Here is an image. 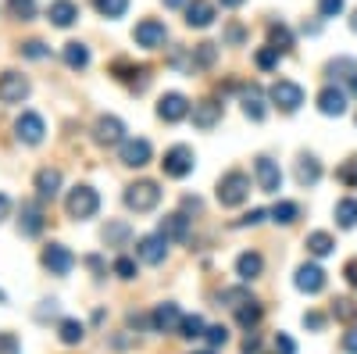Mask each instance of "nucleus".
<instances>
[{
	"label": "nucleus",
	"mask_w": 357,
	"mask_h": 354,
	"mask_svg": "<svg viewBox=\"0 0 357 354\" xmlns=\"http://www.w3.org/2000/svg\"><path fill=\"white\" fill-rule=\"evenodd\" d=\"M215 22V4H207V0H193L186 4V25L190 29H207Z\"/></svg>",
	"instance_id": "21"
},
{
	"label": "nucleus",
	"mask_w": 357,
	"mask_h": 354,
	"mask_svg": "<svg viewBox=\"0 0 357 354\" xmlns=\"http://www.w3.org/2000/svg\"><path fill=\"white\" fill-rule=\"evenodd\" d=\"M118 154H122V165L129 168H143V165H151V143L146 140H122L118 143Z\"/></svg>",
	"instance_id": "14"
},
{
	"label": "nucleus",
	"mask_w": 357,
	"mask_h": 354,
	"mask_svg": "<svg viewBox=\"0 0 357 354\" xmlns=\"http://www.w3.org/2000/svg\"><path fill=\"white\" fill-rule=\"evenodd\" d=\"M293 283H296V290H301V293H321L325 290V269H321V265H314V261H304L301 269H296Z\"/></svg>",
	"instance_id": "12"
},
{
	"label": "nucleus",
	"mask_w": 357,
	"mask_h": 354,
	"mask_svg": "<svg viewBox=\"0 0 357 354\" xmlns=\"http://www.w3.org/2000/svg\"><path fill=\"white\" fill-rule=\"evenodd\" d=\"M82 337H86V326L79 318H61V326H57V340L61 344H82Z\"/></svg>",
	"instance_id": "29"
},
{
	"label": "nucleus",
	"mask_w": 357,
	"mask_h": 354,
	"mask_svg": "<svg viewBox=\"0 0 357 354\" xmlns=\"http://www.w3.org/2000/svg\"><path fill=\"white\" fill-rule=\"evenodd\" d=\"M190 115H193V126L197 129H215L222 122V104L218 101H197L190 108Z\"/></svg>",
	"instance_id": "16"
},
{
	"label": "nucleus",
	"mask_w": 357,
	"mask_h": 354,
	"mask_svg": "<svg viewBox=\"0 0 357 354\" xmlns=\"http://www.w3.org/2000/svg\"><path fill=\"white\" fill-rule=\"evenodd\" d=\"M279 57H282V54H279L272 43H268V47H261V50L254 54V65H257L261 72H272V68L279 65Z\"/></svg>",
	"instance_id": "37"
},
{
	"label": "nucleus",
	"mask_w": 357,
	"mask_h": 354,
	"mask_svg": "<svg viewBox=\"0 0 357 354\" xmlns=\"http://www.w3.org/2000/svg\"><path fill=\"white\" fill-rule=\"evenodd\" d=\"M18 351H22V344L15 333H0V354H18Z\"/></svg>",
	"instance_id": "48"
},
{
	"label": "nucleus",
	"mask_w": 357,
	"mask_h": 354,
	"mask_svg": "<svg viewBox=\"0 0 357 354\" xmlns=\"http://www.w3.org/2000/svg\"><path fill=\"white\" fill-rule=\"evenodd\" d=\"M8 11L18 22H33L36 18V0H8Z\"/></svg>",
	"instance_id": "35"
},
{
	"label": "nucleus",
	"mask_w": 357,
	"mask_h": 354,
	"mask_svg": "<svg viewBox=\"0 0 357 354\" xmlns=\"http://www.w3.org/2000/svg\"><path fill=\"white\" fill-rule=\"evenodd\" d=\"M8 215H11V197H8V193H0V222H4Z\"/></svg>",
	"instance_id": "55"
},
{
	"label": "nucleus",
	"mask_w": 357,
	"mask_h": 354,
	"mask_svg": "<svg viewBox=\"0 0 357 354\" xmlns=\"http://www.w3.org/2000/svg\"><path fill=\"white\" fill-rule=\"evenodd\" d=\"M343 276H347V283L357 290V258H350V261L343 265Z\"/></svg>",
	"instance_id": "51"
},
{
	"label": "nucleus",
	"mask_w": 357,
	"mask_h": 354,
	"mask_svg": "<svg viewBox=\"0 0 357 354\" xmlns=\"http://www.w3.org/2000/svg\"><path fill=\"white\" fill-rule=\"evenodd\" d=\"M343 8H347V0H318L321 18H336V15H343Z\"/></svg>",
	"instance_id": "42"
},
{
	"label": "nucleus",
	"mask_w": 357,
	"mask_h": 354,
	"mask_svg": "<svg viewBox=\"0 0 357 354\" xmlns=\"http://www.w3.org/2000/svg\"><path fill=\"white\" fill-rule=\"evenodd\" d=\"M204 318L200 315H186L183 322H178V337H186V340H197V337H204Z\"/></svg>",
	"instance_id": "36"
},
{
	"label": "nucleus",
	"mask_w": 357,
	"mask_h": 354,
	"mask_svg": "<svg viewBox=\"0 0 357 354\" xmlns=\"http://www.w3.org/2000/svg\"><path fill=\"white\" fill-rule=\"evenodd\" d=\"M43 269L50 272V276H68L72 269H75V254L65 247V244H50V247H43Z\"/></svg>",
	"instance_id": "7"
},
{
	"label": "nucleus",
	"mask_w": 357,
	"mask_h": 354,
	"mask_svg": "<svg viewBox=\"0 0 357 354\" xmlns=\"http://www.w3.org/2000/svg\"><path fill=\"white\" fill-rule=\"evenodd\" d=\"M126 236H129V226H126V222H114V226L104 229V240H107V244H122Z\"/></svg>",
	"instance_id": "46"
},
{
	"label": "nucleus",
	"mask_w": 357,
	"mask_h": 354,
	"mask_svg": "<svg viewBox=\"0 0 357 354\" xmlns=\"http://www.w3.org/2000/svg\"><path fill=\"white\" fill-rule=\"evenodd\" d=\"M161 204V186L154 179H136L132 186H126V208L136 215H146Z\"/></svg>",
	"instance_id": "2"
},
{
	"label": "nucleus",
	"mask_w": 357,
	"mask_h": 354,
	"mask_svg": "<svg viewBox=\"0 0 357 354\" xmlns=\"http://www.w3.org/2000/svg\"><path fill=\"white\" fill-rule=\"evenodd\" d=\"M336 226H340V229H354V226H357V200H354V197L336 200Z\"/></svg>",
	"instance_id": "30"
},
{
	"label": "nucleus",
	"mask_w": 357,
	"mask_h": 354,
	"mask_svg": "<svg viewBox=\"0 0 357 354\" xmlns=\"http://www.w3.org/2000/svg\"><path fill=\"white\" fill-rule=\"evenodd\" d=\"M261 272H264V258H261L257 251H247V254H240V258H236V276H240L243 283L257 279Z\"/></svg>",
	"instance_id": "22"
},
{
	"label": "nucleus",
	"mask_w": 357,
	"mask_h": 354,
	"mask_svg": "<svg viewBox=\"0 0 357 354\" xmlns=\"http://www.w3.org/2000/svg\"><path fill=\"white\" fill-rule=\"evenodd\" d=\"M18 229H22V236H40L43 233V212H40V204H22Z\"/></svg>",
	"instance_id": "23"
},
{
	"label": "nucleus",
	"mask_w": 357,
	"mask_h": 354,
	"mask_svg": "<svg viewBox=\"0 0 357 354\" xmlns=\"http://www.w3.org/2000/svg\"><path fill=\"white\" fill-rule=\"evenodd\" d=\"M18 50H22V54H25V57H33V61H40V57H47V54H50V50H47V43H43V40H29V43H22V47H18Z\"/></svg>",
	"instance_id": "44"
},
{
	"label": "nucleus",
	"mask_w": 357,
	"mask_h": 354,
	"mask_svg": "<svg viewBox=\"0 0 357 354\" xmlns=\"http://www.w3.org/2000/svg\"><path fill=\"white\" fill-rule=\"evenodd\" d=\"M333 315H336L340 322H354V318H357V304H354L350 297H336V301H333Z\"/></svg>",
	"instance_id": "40"
},
{
	"label": "nucleus",
	"mask_w": 357,
	"mask_h": 354,
	"mask_svg": "<svg viewBox=\"0 0 357 354\" xmlns=\"http://www.w3.org/2000/svg\"><path fill=\"white\" fill-rule=\"evenodd\" d=\"M61 57H65V65H68L72 72H82V68H89V47H86V43H79V40L65 43Z\"/></svg>",
	"instance_id": "25"
},
{
	"label": "nucleus",
	"mask_w": 357,
	"mask_h": 354,
	"mask_svg": "<svg viewBox=\"0 0 357 354\" xmlns=\"http://www.w3.org/2000/svg\"><path fill=\"white\" fill-rule=\"evenodd\" d=\"M304 326H307V330H321V326H325V315L307 311V315H304Z\"/></svg>",
	"instance_id": "52"
},
{
	"label": "nucleus",
	"mask_w": 357,
	"mask_h": 354,
	"mask_svg": "<svg viewBox=\"0 0 357 354\" xmlns=\"http://www.w3.org/2000/svg\"><path fill=\"white\" fill-rule=\"evenodd\" d=\"M333 247H336V240H333L329 233H321V229L307 236V251H311L314 258H325V254H333Z\"/></svg>",
	"instance_id": "32"
},
{
	"label": "nucleus",
	"mask_w": 357,
	"mask_h": 354,
	"mask_svg": "<svg viewBox=\"0 0 357 354\" xmlns=\"http://www.w3.org/2000/svg\"><path fill=\"white\" fill-rule=\"evenodd\" d=\"M350 90H354V94H357V72H354V75H350Z\"/></svg>",
	"instance_id": "59"
},
{
	"label": "nucleus",
	"mask_w": 357,
	"mask_h": 354,
	"mask_svg": "<svg viewBox=\"0 0 357 354\" xmlns=\"http://www.w3.org/2000/svg\"><path fill=\"white\" fill-rule=\"evenodd\" d=\"M93 8L104 15V18H122L129 11V0H93Z\"/></svg>",
	"instance_id": "38"
},
{
	"label": "nucleus",
	"mask_w": 357,
	"mask_h": 354,
	"mask_svg": "<svg viewBox=\"0 0 357 354\" xmlns=\"http://www.w3.org/2000/svg\"><path fill=\"white\" fill-rule=\"evenodd\" d=\"M33 183H36L40 200H54L57 193H61V172H57V168H40Z\"/></svg>",
	"instance_id": "20"
},
{
	"label": "nucleus",
	"mask_w": 357,
	"mask_h": 354,
	"mask_svg": "<svg viewBox=\"0 0 357 354\" xmlns=\"http://www.w3.org/2000/svg\"><path fill=\"white\" fill-rule=\"evenodd\" d=\"M296 215H301V208H296L293 200H279L275 208H272V222H279V226H293Z\"/></svg>",
	"instance_id": "34"
},
{
	"label": "nucleus",
	"mask_w": 357,
	"mask_h": 354,
	"mask_svg": "<svg viewBox=\"0 0 357 354\" xmlns=\"http://www.w3.org/2000/svg\"><path fill=\"white\" fill-rule=\"evenodd\" d=\"M318 179H321V165H318V158L304 154L301 161H296V183H301V186H314Z\"/></svg>",
	"instance_id": "26"
},
{
	"label": "nucleus",
	"mask_w": 357,
	"mask_h": 354,
	"mask_svg": "<svg viewBox=\"0 0 357 354\" xmlns=\"http://www.w3.org/2000/svg\"><path fill=\"white\" fill-rule=\"evenodd\" d=\"M93 140L100 147H118L126 140V126H122V118H114V115H100L97 118V126H93Z\"/></svg>",
	"instance_id": "11"
},
{
	"label": "nucleus",
	"mask_w": 357,
	"mask_h": 354,
	"mask_svg": "<svg viewBox=\"0 0 357 354\" xmlns=\"http://www.w3.org/2000/svg\"><path fill=\"white\" fill-rule=\"evenodd\" d=\"M186 115H190V101L183 94H165L158 101V118L161 122H183Z\"/></svg>",
	"instance_id": "15"
},
{
	"label": "nucleus",
	"mask_w": 357,
	"mask_h": 354,
	"mask_svg": "<svg viewBox=\"0 0 357 354\" xmlns=\"http://www.w3.org/2000/svg\"><path fill=\"white\" fill-rule=\"evenodd\" d=\"M350 29H354V33H357V8H354V15H350Z\"/></svg>",
	"instance_id": "58"
},
{
	"label": "nucleus",
	"mask_w": 357,
	"mask_h": 354,
	"mask_svg": "<svg viewBox=\"0 0 357 354\" xmlns=\"http://www.w3.org/2000/svg\"><path fill=\"white\" fill-rule=\"evenodd\" d=\"M254 175H257L261 193H279V190H282V172H279V165L268 158V154H261V158L254 161Z\"/></svg>",
	"instance_id": "10"
},
{
	"label": "nucleus",
	"mask_w": 357,
	"mask_h": 354,
	"mask_svg": "<svg viewBox=\"0 0 357 354\" xmlns=\"http://www.w3.org/2000/svg\"><path fill=\"white\" fill-rule=\"evenodd\" d=\"M29 94H33V82L22 72H0V101L4 104H22Z\"/></svg>",
	"instance_id": "6"
},
{
	"label": "nucleus",
	"mask_w": 357,
	"mask_h": 354,
	"mask_svg": "<svg viewBox=\"0 0 357 354\" xmlns=\"http://www.w3.org/2000/svg\"><path fill=\"white\" fill-rule=\"evenodd\" d=\"M343 351H347V354H357V326L343 337Z\"/></svg>",
	"instance_id": "53"
},
{
	"label": "nucleus",
	"mask_w": 357,
	"mask_h": 354,
	"mask_svg": "<svg viewBox=\"0 0 357 354\" xmlns=\"http://www.w3.org/2000/svg\"><path fill=\"white\" fill-rule=\"evenodd\" d=\"M204 337H207V344H211V347H225L229 344V330L225 326H207Z\"/></svg>",
	"instance_id": "45"
},
{
	"label": "nucleus",
	"mask_w": 357,
	"mask_h": 354,
	"mask_svg": "<svg viewBox=\"0 0 357 354\" xmlns=\"http://www.w3.org/2000/svg\"><path fill=\"white\" fill-rule=\"evenodd\" d=\"M261 315H264V308L257 301H243L240 308H236V322H240L243 330H254L257 322H261Z\"/></svg>",
	"instance_id": "31"
},
{
	"label": "nucleus",
	"mask_w": 357,
	"mask_h": 354,
	"mask_svg": "<svg viewBox=\"0 0 357 354\" xmlns=\"http://www.w3.org/2000/svg\"><path fill=\"white\" fill-rule=\"evenodd\" d=\"M218 204L222 208H240V204L250 197V175L247 172H240V168H232V172H225L222 179H218Z\"/></svg>",
	"instance_id": "1"
},
{
	"label": "nucleus",
	"mask_w": 357,
	"mask_h": 354,
	"mask_svg": "<svg viewBox=\"0 0 357 354\" xmlns=\"http://www.w3.org/2000/svg\"><path fill=\"white\" fill-rule=\"evenodd\" d=\"M165 254H168V240H165L161 233H154V236H139V240H136V258L146 261V265H161Z\"/></svg>",
	"instance_id": "13"
},
{
	"label": "nucleus",
	"mask_w": 357,
	"mask_h": 354,
	"mask_svg": "<svg viewBox=\"0 0 357 354\" xmlns=\"http://www.w3.org/2000/svg\"><path fill=\"white\" fill-rule=\"evenodd\" d=\"M43 133H47V126H43V118H40L36 111H22V115H18V122H15L18 143L36 147V143H43Z\"/></svg>",
	"instance_id": "9"
},
{
	"label": "nucleus",
	"mask_w": 357,
	"mask_h": 354,
	"mask_svg": "<svg viewBox=\"0 0 357 354\" xmlns=\"http://www.w3.org/2000/svg\"><path fill=\"white\" fill-rule=\"evenodd\" d=\"M268 43H272L279 54H289L293 50V33L282 22H272V25H268Z\"/></svg>",
	"instance_id": "28"
},
{
	"label": "nucleus",
	"mask_w": 357,
	"mask_h": 354,
	"mask_svg": "<svg viewBox=\"0 0 357 354\" xmlns=\"http://www.w3.org/2000/svg\"><path fill=\"white\" fill-rule=\"evenodd\" d=\"M275 351H279V354H296V344H293L286 333H279V337H275Z\"/></svg>",
	"instance_id": "50"
},
{
	"label": "nucleus",
	"mask_w": 357,
	"mask_h": 354,
	"mask_svg": "<svg viewBox=\"0 0 357 354\" xmlns=\"http://www.w3.org/2000/svg\"><path fill=\"white\" fill-rule=\"evenodd\" d=\"M114 276L118 279H136V261L132 258H114Z\"/></svg>",
	"instance_id": "43"
},
{
	"label": "nucleus",
	"mask_w": 357,
	"mask_h": 354,
	"mask_svg": "<svg viewBox=\"0 0 357 354\" xmlns=\"http://www.w3.org/2000/svg\"><path fill=\"white\" fill-rule=\"evenodd\" d=\"M4 301H8V297H4V293H0V304H4Z\"/></svg>",
	"instance_id": "61"
},
{
	"label": "nucleus",
	"mask_w": 357,
	"mask_h": 354,
	"mask_svg": "<svg viewBox=\"0 0 357 354\" xmlns=\"http://www.w3.org/2000/svg\"><path fill=\"white\" fill-rule=\"evenodd\" d=\"M161 4H165V8H183L186 0H161Z\"/></svg>",
	"instance_id": "56"
},
{
	"label": "nucleus",
	"mask_w": 357,
	"mask_h": 354,
	"mask_svg": "<svg viewBox=\"0 0 357 354\" xmlns=\"http://www.w3.org/2000/svg\"><path fill=\"white\" fill-rule=\"evenodd\" d=\"M97 208H100V197H97V190L93 186H72L68 190V197H65V212H68V219H93L97 215Z\"/></svg>",
	"instance_id": "3"
},
{
	"label": "nucleus",
	"mask_w": 357,
	"mask_h": 354,
	"mask_svg": "<svg viewBox=\"0 0 357 354\" xmlns=\"http://www.w3.org/2000/svg\"><path fill=\"white\" fill-rule=\"evenodd\" d=\"M261 351V337H247L243 340V354H257Z\"/></svg>",
	"instance_id": "54"
},
{
	"label": "nucleus",
	"mask_w": 357,
	"mask_h": 354,
	"mask_svg": "<svg viewBox=\"0 0 357 354\" xmlns=\"http://www.w3.org/2000/svg\"><path fill=\"white\" fill-rule=\"evenodd\" d=\"M161 236H165V240H186V236H190V219L183 212L165 215L161 219Z\"/></svg>",
	"instance_id": "24"
},
{
	"label": "nucleus",
	"mask_w": 357,
	"mask_h": 354,
	"mask_svg": "<svg viewBox=\"0 0 357 354\" xmlns=\"http://www.w3.org/2000/svg\"><path fill=\"white\" fill-rule=\"evenodd\" d=\"M336 179H340L343 186H350V190L357 186V154H354V158H347V161L336 168Z\"/></svg>",
	"instance_id": "39"
},
{
	"label": "nucleus",
	"mask_w": 357,
	"mask_h": 354,
	"mask_svg": "<svg viewBox=\"0 0 357 354\" xmlns=\"http://www.w3.org/2000/svg\"><path fill=\"white\" fill-rule=\"evenodd\" d=\"M178 322H183V311H178L175 304H158L154 315H151L154 333H178Z\"/></svg>",
	"instance_id": "19"
},
{
	"label": "nucleus",
	"mask_w": 357,
	"mask_h": 354,
	"mask_svg": "<svg viewBox=\"0 0 357 354\" xmlns=\"http://www.w3.org/2000/svg\"><path fill=\"white\" fill-rule=\"evenodd\" d=\"M264 215H268V212L254 208V212H247V215H243L240 222H236V226H240V229H243V226H257V222H264Z\"/></svg>",
	"instance_id": "49"
},
{
	"label": "nucleus",
	"mask_w": 357,
	"mask_h": 354,
	"mask_svg": "<svg viewBox=\"0 0 357 354\" xmlns=\"http://www.w3.org/2000/svg\"><path fill=\"white\" fill-rule=\"evenodd\" d=\"M268 101H272L282 115H293V111H301V104H304V90L296 82H289V79H279L272 90H268Z\"/></svg>",
	"instance_id": "5"
},
{
	"label": "nucleus",
	"mask_w": 357,
	"mask_h": 354,
	"mask_svg": "<svg viewBox=\"0 0 357 354\" xmlns=\"http://www.w3.org/2000/svg\"><path fill=\"white\" fill-rule=\"evenodd\" d=\"M318 111L329 115V118L347 115V94L340 90V86H325V90L318 94Z\"/></svg>",
	"instance_id": "18"
},
{
	"label": "nucleus",
	"mask_w": 357,
	"mask_h": 354,
	"mask_svg": "<svg viewBox=\"0 0 357 354\" xmlns=\"http://www.w3.org/2000/svg\"><path fill=\"white\" fill-rule=\"evenodd\" d=\"M111 72H114V79H122V82H132L136 90H139V82H136V75H146V68H136V65H129L126 57H118V61L111 65Z\"/></svg>",
	"instance_id": "33"
},
{
	"label": "nucleus",
	"mask_w": 357,
	"mask_h": 354,
	"mask_svg": "<svg viewBox=\"0 0 357 354\" xmlns=\"http://www.w3.org/2000/svg\"><path fill=\"white\" fill-rule=\"evenodd\" d=\"M193 165H197V158H193V151H190L186 143L168 147L165 158H161V172L168 175V179H186V175L193 172Z\"/></svg>",
	"instance_id": "4"
},
{
	"label": "nucleus",
	"mask_w": 357,
	"mask_h": 354,
	"mask_svg": "<svg viewBox=\"0 0 357 354\" xmlns=\"http://www.w3.org/2000/svg\"><path fill=\"white\" fill-rule=\"evenodd\" d=\"M193 354H215V347H211V351H193Z\"/></svg>",
	"instance_id": "60"
},
{
	"label": "nucleus",
	"mask_w": 357,
	"mask_h": 354,
	"mask_svg": "<svg viewBox=\"0 0 357 354\" xmlns=\"http://www.w3.org/2000/svg\"><path fill=\"white\" fill-rule=\"evenodd\" d=\"M218 4H222V8H240L243 0H218Z\"/></svg>",
	"instance_id": "57"
},
{
	"label": "nucleus",
	"mask_w": 357,
	"mask_h": 354,
	"mask_svg": "<svg viewBox=\"0 0 357 354\" xmlns=\"http://www.w3.org/2000/svg\"><path fill=\"white\" fill-rule=\"evenodd\" d=\"M47 18L57 29H72L79 22V4H75V0H54V4L47 8Z\"/></svg>",
	"instance_id": "17"
},
{
	"label": "nucleus",
	"mask_w": 357,
	"mask_h": 354,
	"mask_svg": "<svg viewBox=\"0 0 357 354\" xmlns=\"http://www.w3.org/2000/svg\"><path fill=\"white\" fill-rule=\"evenodd\" d=\"M243 115L250 118V122H261V118H264V94L257 90V86L243 90Z\"/></svg>",
	"instance_id": "27"
},
{
	"label": "nucleus",
	"mask_w": 357,
	"mask_h": 354,
	"mask_svg": "<svg viewBox=\"0 0 357 354\" xmlns=\"http://www.w3.org/2000/svg\"><path fill=\"white\" fill-rule=\"evenodd\" d=\"M215 57H218V50H215V43H200L197 47V65H215Z\"/></svg>",
	"instance_id": "47"
},
{
	"label": "nucleus",
	"mask_w": 357,
	"mask_h": 354,
	"mask_svg": "<svg viewBox=\"0 0 357 354\" xmlns=\"http://www.w3.org/2000/svg\"><path fill=\"white\" fill-rule=\"evenodd\" d=\"M132 40H136L139 47H146V50H158V47H165V40H168V29H165V22H158V18H143V22L132 29Z\"/></svg>",
	"instance_id": "8"
},
{
	"label": "nucleus",
	"mask_w": 357,
	"mask_h": 354,
	"mask_svg": "<svg viewBox=\"0 0 357 354\" xmlns=\"http://www.w3.org/2000/svg\"><path fill=\"white\" fill-rule=\"evenodd\" d=\"M218 301L229 304V308H240L243 301H250V293H247L243 286H236V290H222V293H218Z\"/></svg>",
	"instance_id": "41"
}]
</instances>
